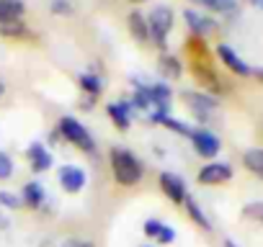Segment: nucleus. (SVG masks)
I'll return each instance as SVG.
<instances>
[{"instance_id": "1", "label": "nucleus", "mask_w": 263, "mask_h": 247, "mask_svg": "<svg viewBox=\"0 0 263 247\" xmlns=\"http://www.w3.org/2000/svg\"><path fill=\"white\" fill-rule=\"evenodd\" d=\"M108 160H111L114 180H116L119 186L132 188V186H137V183L142 180V175H145L142 162H140L135 155H132L129 150H119V147H114L111 155H108Z\"/></svg>"}, {"instance_id": "2", "label": "nucleus", "mask_w": 263, "mask_h": 247, "mask_svg": "<svg viewBox=\"0 0 263 247\" xmlns=\"http://www.w3.org/2000/svg\"><path fill=\"white\" fill-rule=\"evenodd\" d=\"M57 134L62 137V139H67L70 145H75L78 150H83V152H93L96 150V142H93V134L83 127V123L75 118V116H62L60 121H57Z\"/></svg>"}, {"instance_id": "3", "label": "nucleus", "mask_w": 263, "mask_h": 247, "mask_svg": "<svg viewBox=\"0 0 263 247\" xmlns=\"http://www.w3.org/2000/svg\"><path fill=\"white\" fill-rule=\"evenodd\" d=\"M173 11L168 6H155L147 16V26H150V39L158 49H165L168 47V34L173 31Z\"/></svg>"}, {"instance_id": "4", "label": "nucleus", "mask_w": 263, "mask_h": 247, "mask_svg": "<svg viewBox=\"0 0 263 247\" xmlns=\"http://www.w3.org/2000/svg\"><path fill=\"white\" fill-rule=\"evenodd\" d=\"M183 100H186L189 111L196 116V121H201V123L209 121V118L217 113V108H219L217 98L209 95V93H201V90H186V93H183Z\"/></svg>"}, {"instance_id": "5", "label": "nucleus", "mask_w": 263, "mask_h": 247, "mask_svg": "<svg viewBox=\"0 0 263 247\" xmlns=\"http://www.w3.org/2000/svg\"><path fill=\"white\" fill-rule=\"evenodd\" d=\"M230 178H232V165L230 162H219V160L206 162L199 170V175H196V180L201 186H219V183H227Z\"/></svg>"}, {"instance_id": "6", "label": "nucleus", "mask_w": 263, "mask_h": 247, "mask_svg": "<svg viewBox=\"0 0 263 247\" xmlns=\"http://www.w3.org/2000/svg\"><path fill=\"white\" fill-rule=\"evenodd\" d=\"M191 142H194L196 155H199V157H204V160H214V157L219 155V150H222L219 137H217V134H212L209 129H196V132H194V137H191Z\"/></svg>"}, {"instance_id": "7", "label": "nucleus", "mask_w": 263, "mask_h": 247, "mask_svg": "<svg viewBox=\"0 0 263 247\" xmlns=\"http://www.w3.org/2000/svg\"><path fill=\"white\" fill-rule=\"evenodd\" d=\"M57 180H60V186H62L65 193H80L85 188V183H88V175L78 165H62L57 170Z\"/></svg>"}, {"instance_id": "8", "label": "nucleus", "mask_w": 263, "mask_h": 247, "mask_svg": "<svg viewBox=\"0 0 263 247\" xmlns=\"http://www.w3.org/2000/svg\"><path fill=\"white\" fill-rule=\"evenodd\" d=\"M160 191L173 201V203H178V206H183L186 203V198H189V188H186V180L181 178V175H176V173H160Z\"/></svg>"}, {"instance_id": "9", "label": "nucleus", "mask_w": 263, "mask_h": 247, "mask_svg": "<svg viewBox=\"0 0 263 247\" xmlns=\"http://www.w3.org/2000/svg\"><path fill=\"white\" fill-rule=\"evenodd\" d=\"M217 57H219V62H222L232 75H237V77H248V75H253V70L248 67V62H242V57H240L230 44H217Z\"/></svg>"}, {"instance_id": "10", "label": "nucleus", "mask_w": 263, "mask_h": 247, "mask_svg": "<svg viewBox=\"0 0 263 247\" xmlns=\"http://www.w3.org/2000/svg\"><path fill=\"white\" fill-rule=\"evenodd\" d=\"M26 160H29V168L39 175V173H47L52 165H54V157H52V152L47 150V145H42V142H31L29 147H26Z\"/></svg>"}, {"instance_id": "11", "label": "nucleus", "mask_w": 263, "mask_h": 247, "mask_svg": "<svg viewBox=\"0 0 263 247\" xmlns=\"http://www.w3.org/2000/svg\"><path fill=\"white\" fill-rule=\"evenodd\" d=\"M183 18H186V24H189V29H191V34L196 36V39H206L209 34H214L217 31V21L214 18H209V16H204V13H199V11H186L183 13Z\"/></svg>"}, {"instance_id": "12", "label": "nucleus", "mask_w": 263, "mask_h": 247, "mask_svg": "<svg viewBox=\"0 0 263 247\" xmlns=\"http://www.w3.org/2000/svg\"><path fill=\"white\" fill-rule=\"evenodd\" d=\"M132 111H135V108H132L129 100H114V103L106 106L108 118L114 121V127L121 129V132H126V129L132 127Z\"/></svg>"}, {"instance_id": "13", "label": "nucleus", "mask_w": 263, "mask_h": 247, "mask_svg": "<svg viewBox=\"0 0 263 247\" xmlns=\"http://www.w3.org/2000/svg\"><path fill=\"white\" fill-rule=\"evenodd\" d=\"M191 72H194V77H196V80H199L206 90H212V93H219V90H222V83H219L217 72L209 67V62L194 59V62H191Z\"/></svg>"}, {"instance_id": "14", "label": "nucleus", "mask_w": 263, "mask_h": 247, "mask_svg": "<svg viewBox=\"0 0 263 247\" xmlns=\"http://www.w3.org/2000/svg\"><path fill=\"white\" fill-rule=\"evenodd\" d=\"M21 201H24V206L31 209V211L42 209L44 201H47V191H44V186H42L39 180H29V183H24V188H21Z\"/></svg>"}, {"instance_id": "15", "label": "nucleus", "mask_w": 263, "mask_h": 247, "mask_svg": "<svg viewBox=\"0 0 263 247\" xmlns=\"http://www.w3.org/2000/svg\"><path fill=\"white\" fill-rule=\"evenodd\" d=\"M24 13H26L24 0H0V24L24 21Z\"/></svg>"}, {"instance_id": "16", "label": "nucleus", "mask_w": 263, "mask_h": 247, "mask_svg": "<svg viewBox=\"0 0 263 247\" xmlns=\"http://www.w3.org/2000/svg\"><path fill=\"white\" fill-rule=\"evenodd\" d=\"M129 31L140 44L150 39V26H147V16H142L140 11H132L129 13Z\"/></svg>"}, {"instance_id": "17", "label": "nucleus", "mask_w": 263, "mask_h": 247, "mask_svg": "<svg viewBox=\"0 0 263 247\" xmlns=\"http://www.w3.org/2000/svg\"><path fill=\"white\" fill-rule=\"evenodd\" d=\"M78 85H80V90H83L85 95H93V98H98V95L103 93V80H101L98 75H93V72L78 75Z\"/></svg>"}, {"instance_id": "18", "label": "nucleus", "mask_w": 263, "mask_h": 247, "mask_svg": "<svg viewBox=\"0 0 263 247\" xmlns=\"http://www.w3.org/2000/svg\"><path fill=\"white\" fill-rule=\"evenodd\" d=\"M183 209H186V214L191 216V221H194L196 227H201L204 232H212V221H209V216H206V214L201 211V206H199V203H196V201H194L191 196L186 198Z\"/></svg>"}, {"instance_id": "19", "label": "nucleus", "mask_w": 263, "mask_h": 247, "mask_svg": "<svg viewBox=\"0 0 263 247\" xmlns=\"http://www.w3.org/2000/svg\"><path fill=\"white\" fill-rule=\"evenodd\" d=\"M242 165H245L253 175H258V178L263 180V150H260V147L245 150V155H242Z\"/></svg>"}, {"instance_id": "20", "label": "nucleus", "mask_w": 263, "mask_h": 247, "mask_svg": "<svg viewBox=\"0 0 263 247\" xmlns=\"http://www.w3.org/2000/svg\"><path fill=\"white\" fill-rule=\"evenodd\" d=\"M158 67H160V72H163L165 77H171V80H178V77H181V72H183L181 59H178V57H173V54H160Z\"/></svg>"}, {"instance_id": "21", "label": "nucleus", "mask_w": 263, "mask_h": 247, "mask_svg": "<svg viewBox=\"0 0 263 247\" xmlns=\"http://www.w3.org/2000/svg\"><path fill=\"white\" fill-rule=\"evenodd\" d=\"M0 36L6 39H31V31L24 21H8V24H0Z\"/></svg>"}, {"instance_id": "22", "label": "nucleus", "mask_w": 263, "mask_h": 247, "mask_svg": "<svg viewBox=\"0 0 263 247\" xmlns=\"http://www.w3.org/2000/svg\"><path fill=\"white\" fill-rule=\"evenodd\" d=\"M201 8L212 11V13H235L237 11V0H194Z\"/></svg>"}, {"instance_id": "23", "label": "nucleus", "mask_w": 263, "mask_h": 247, "mask_svg": "<svg viewBox=\"0 0 263 247\" xmlns=\"http://www.w3.org/2000/svg\"><path fill=\"white\" fill-rule=\"evenodd\" d=\"M160 123H163L165 129H171V132H176V134H181V137H189V139H191L194 132H196V129L189 127V123H183V121H178V118H173V116H165Z\"/></svg>"}, {"instance_id": "24", "label": "nucleus", "mask_w": 263, "mask_h": 247, "mask_svg": "<svg viewBox=\"0 0 263 247\" xmlns=\"http://www.w3.org/2000/svg\"><path fill=\"white\" fill-rule=\"evenodd\" d=\"M0 209H11V211H16V209H24V201H21V193H16V191H0Z\"/></svg>"}, {"instance_id": "25", "label": "nucleus", "mask_w": 263, "mask_h": 247, "mask_svg": "<svg viewBox=\"0 0 263 247\" xmlns=\"http://www.w3.org/2000/svg\"><path fill=\"white\" fill-rule=\"evenodd\" d=\"M242 216L255 221V224H263V201H250L242 206Z\"/></svg>"}, {"instance_id": "26", "label": "nucleus", "mask_w": 263, "mask_h": 247, "mask_svg": "<svg viewBox=\"0 0 263 247\" xmlns=\"http://www.w3.org/2000/svg\"><path fill=\"white\" fill-rule=\"evenodd\" d=\"M13 173H16L13 157H11L8 152L0 150V180H8V178H13Z\"/></svg>"}, {"instance_id": "27", "label": "nucleus", "mask_w": 263, "mask_h": 247, "mask_svg": "<svg viewBox=\"0 0 263 247\" xmlns=\"http://www.w3.org/2000/svg\"><path fill=\"white\" fill-rule=\"evenodd\" d=\"M155 242H158L160 247H165V244H173V242H176V229H173L171 224H163V229H160V234L155 237Z\"/></svg>"}, {"instance_id": "28", "label": "nucleus", "mask_w": 263, "mask_h": 247, "mask_svg": "<svg viewBox=\"0 0 263 247\" xmlns=\"http://www.w3.org/2000/svg\"><path fill=\"white\" fill-rule=\"evenodd\" d=\"M163 224H165V221H160V219H147V221H145V227H142V232H145V237H150V239H155V237L160 234V229H163Z\"/></svg>"}, {"instance_id": "29", "label": "nucleus", "mask_w": 263, "mask_h": 247, "mask_svg": "<svg viewBox=\"0 0 263 247\" xmlns=\"http://www.w3.org/2000/svg\"><path fill=\"white\" fill-rule=\"evenodd\" d=\"M49 8H52V13L65 16V13H70V11H72V3H70V0H52Z\"/></svg>"}, {"instance_id": "30", "label": "nucleus", "mask_w": 263, "mask_h": 247, "mask_svg": "<svg viewBox=\"0 0 263 247\" xmlns=\"http://www.w3.org/2000/svg\"><path fill=\"white\" fill-rule=\"evenodd\" d=\"M65 247H96L90 239H67V244Z\"/></svg>"}, {"instance_id": "31", "label": "nucleus", "mask_w": 263, "mask_h": 247, "mask_svg": "<svg viewBox=\"0 0 263 247\" xmlns=\"http://www.w3.org/2000/svg\"><path fill=\"white\" fill-rule=\"evenodd\" d=\"M93 100H96V98H93V95H85V98H83V103H80V106H83V108H85V111H90V108H93Z\"/></svg>"}, {"instance_id": "32", "label": "nucleus", "mask_w": 263, "mask_h": 247, "mask_svg": "<svg viewBox=\"0 0 263 247\" xmlns=\"http://www.w3.org/2000/svg\"><path fill=\"white\" fill-rule=\"evenodd\" d=\"M11 227V221H8V216L3 214V209H0V229H8Z\"/></svg>"}, {"instance_id": "33", "label": "nucleus", "mask_w": 263, "mask_h": 247, "mask_svg": "<svg viewBox=\"0 0 263 247\" xmlns=\"http://www.w3.org/2000/svg\"><path fill=\"white\" fill-rule=\"evenodd\" d=\"M253 77H255V80H258V83L263 85V67H258V70H253Z\"/></svg>"}, {"instance_id": "34", "label": "nucleus", "mask_w": 263, "mask_h": 247, "mask_svg": "<svg viewBox=\"0 0 263 247\" xmlns=\"http://www.w3.org/2000/svg\"><path fill=\"white\" fill-rule=\"evenodd\" d=\"M222 247H237V244H235V239H230V237H227V239L222 242Z\"/></svg>"}, {"instance_id": "35", "label": "nucleus", "mask_w": 263, "mask_h": 247, "mask_svg": "<svg viewBox=\"0 0 263 247\" xmlns=\"http://www.w3.org/2000/svg\"><path fill=\"white\" fill-rule=\"evenodd\" d=\"M3 95H6V83L0 80V98H3Z\"/></svg>"}, {"instance_id": "36", "label": "nucleus", "mask_w": 263, "mask_h": 247, "mask_svg": "<svg viewBox=\"0 0 263 247\" xmlns=\"http://www.w3.org/2000/svg\"><path fill=\"white\" fill-rule=\"evenodd\" d=\"M255 6H258V8H263V0H255Z\"/></svg>"}, {"instance_id": "37", "label": "nucleus", "mask_w": 263, "mask_h": 247, "mask_svg": "<svg viewBox=\"0 0 263 247\" xmlns=\"http://www.w3.org/2000/svg\"><path fill=\"white\" fill-rule=\"evenodd\" d=\"M129 3H145V0H129Z\"/></svg>"}, {"instance_id": "38", "label": "nucleus", "mask_w": 263, "mask_h": 247, "mask_svg": "<svg viewBox=\"0 0 263 247\" xmlns=\"http://www.w3.org/2000/svg\"><path fill=\"white\" fill-rule=\"evenodd\" d=\"M140 247H153V244H140Z\"/></svg>"}, {"instance_id": "39", "label": "nucleus", "mask_w": 263, "mask_h": 247, "mask_svg": "<svg viewBox=\"0 0 263 247\" xmlns=\"http://www.w3.org/2000/svg\"><path fill=\"white\" fill-rule=\"evenodd\" d=\"M253 3H255V0H253Z\"/></svg>"}]
</instances>
